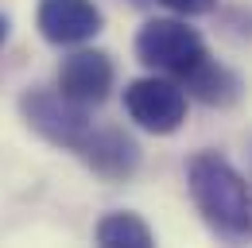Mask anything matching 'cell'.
<instances>
[{
	"label": "cell",
	"instance_id": "obj_7",
	"mask_svg": "<svg viewBox=\"0 0 252 248\" xmlns=\"http://www.w3.org/2000/svg\"><path fill=\"white\" fill-rule=\"evenodd\" d=\"M78 155L94 167L101 179H109V183H121V179H128L140 167V148L121 128H101V132L90 128V136L82 140Z\"/></svg>",
	"mask_w": 252,
	"mask_h": 248
},
{
	"label": "cell",
	"instance_id": "obj_6",
	"mask_svg": "<svg viewBox=\"0 0 252 248\" xmlns=\"http://www.w3.org/2000/svg\"><path fill=\"white\" fill-rule=\"evenodd\" d=\"M113 82H117V70H113V59L105 51H74L59 66V93L82 109L101 105L113 90Z\"/></svg>",
	"mask_w": 252,
	"mask_h": 248
},
{
	"label": "cell",
	"instance_id": "obj_11",
	"mask_svg": "<svg viewBox=\"0 0 252 248\" xmlns=\"http://www.w3.org/2000/svg\"><path fill=\"white\" fill-rule=\"evenodd\" d=\"M4 39H8V20L0 16V43H4Z\"/></svg>",
	"mask_w": 252,
	"mask_h": 248
},
{
	"label": "cell",
	"instance_id": "obj_10",
	"mask_svg": "<svg viewBox=\"0 0 252 248\" xmlns=\"http://www.w3.org/2000/svg\"><path fill=\"white\" fill-rule=\"evenodd\" d=\"M156 4L171 8V12H179V16H206V12L218 8V0H156Z\"/></svg>",
	"mask_w": 252,
	"mask_h": 248
},
{
	"label": "cell",
	"instance_id": "obj_3",
	"mask_svg": "<svg viewBox=\"0 0 252 248\" xmlns=\"http://www.w3.org/2000/svg\"><path fill=\"white\" fill-rule=\"evenodd\" d=\"M20 109H24V121L32 124L47 144H55V148L78 152L82 140L90 136L86 109L74 105L70 97H63L59 90H28L20 97Z\"/></svg>",
	"mask_w": 252,
	"mask_h": 248
},
{
	"label": "cell",
	"instance_id": "obj_8",
	"mask_svg": "<svg viewBox=\"0 0 252 248\" xmlns=\"http://www.w3.org/2000/svg\"><path fill=\"white\" fill-rule=\"evenodd\" d=\"M179 82H183V90H187V93H194V97L206 101V105H218V109L233 105V101L241 97V78H237L229 66L214 62L210 55L198 62V66H190Z\"/></svg>",
	"mask_w": 252,
	"mask_h": 248
},
{
	"label": "cell",
	"instance_id": "obj_4",
	"mask_svg": "<svg viewBox=\"0 0 252 248\" xmlns=\"http://www.w3.org/2000/svg\"><path fill=\"white\" fill-rule=\"evenodd\" d=\"M125 113L144 132L171 136L187 121V93L167 78H136L125 90Z\"/></svg>",
	"mask_w": 252,
	"mask_h": 248
},
{
	"label": "cell",
	"instance_id": "obj_5",
	"mask_svg": "<svg viewBox=\"0 0 252 248\" xmlns=\"http://www.w3.org/2000/svg\"><path fill=\"white\" fill-rule=\"evenodd\" d=\"M35 24H39V35L47 43L78 47V43H90L105 28V16L94 0H39Z\"/></svg>",
	"mask_w": 252,
	"mask_h": 248
},
{
	"label": "cell",
	"instance_id": "obj_1",
	"mask_svg": "<svg viewBox=\"0 0 252 248\" xmlns=\"http://www.w3.org/2000/svg\"><path fill=\"white\" fill-rule=\"evenodd\" d=\"M187 183L202 221L214 233L229 241L252 237V186L229 159L218 152H198L187 167Z\"/></svg>",
	"mask_w": 252,
	"mask_h": 248
},
{
	"label": "cell",
	"instance_id": "obj_9",
	"mask_svg": "<svg viewBox=\"0 0 252 248\" xmlns=\"http://www.w3.org/2000/svg\"><path fill=\"white\" fill-rule=\"evenodd\" d=\"M97 245L101 248H152L156 237L136 214H109L97 221Z\"/></svg>",
	"mask_w": 252,
	"mask_h": 248
},
{
	"label": "cell",
	"instance_id": "obj_2",
	"mask_svg": "<svg viewBox=\"0 0 252 248\" xmlns=\"http://www.w3.org/2000/svg\"><path fill=\"white\" fill-rule=\"evenodd\" d=\"M210 51H206L202 35L194 28H187L183 20H148L136 35V59L152 70L175 74V78H183Z\"/></svg>",
	"mask_w": 252,
	"mask_h": 248
}]
</instances>
